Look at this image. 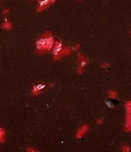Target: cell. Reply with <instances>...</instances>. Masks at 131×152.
Returning <instances> with one entry per match:
<instances>
[{
  "mask_svg": "<svg viewBox=\"0 0 131 152\" xmlns=\"http://www.w3.org/2000/svg\"><path fill=\"white\" fill-rule=\"evenodd\" d=\"M44 87V85H42V84H38L36 85L34 87V88L33 89V93L34 95H38L40 93V91L43 89V88Z\"/></svg>",
  "mask_w": 131,
  "mask_h": 152,
  "instance_id": "8",
  "label": "cell"
},
{
  "mask_svg": "<svg viewBox=\"0 0 131 152\" xmlns=\"http://www.w3.org/2000/svg\"><path fill=\"white\" fill-rule=\"evenodd\" d=\"M126 107L127 110V120L125 127L127 132H131V101L126 103Z\"/></svg>",
  "mask_w": 131,
  "mask_h": 152,
  "instance_id": "2",
  "label": "cell"
},
{
  "mask_svg": "<svg viewBox=\"0 0 131 152\" xmlns=\"http://www.w3.org/2000/svg\"><path fill=\"white\" fill-rule=\"evenodd\" d=\"M9 12H10V10L9 9H5V10H3V14H7L9 13Z\"/></svg>",
  "mask_w": 131,
  "mask_h": 152,
  "instance_id": "14",
  "label": "cell"
},
{
  "mask_svg": "<svg viewBox=\"0 0 131 152\" xmlns=\"http://www.w3.org/2000/svg\"><path fill=\"white\" fill-rule=\"evenodd\" d=\"M90 129V127L88 125H84L81 128L78 129L77 133H76V138L81 139L86 134Z\"/></svg>",
  "mask_w": 131,
  "mask_h": 152,
  "instance_id": "5",
  "label": "cell"
},
{
  "mask_svg": "<svg viewBox=\"0 0 131 152\" xmlns=\"http://www.w3.org/2000/svg\"><path fill=\"white\" fill-rule=\"evenodd\" d=\"M71 51L70 49L69 48L67 47H63L62 49L61 50L60 52L59 53V54H58L57 56H54V60H60V58H62L64 57V56H67L69 55L70 54H71Z\"/></svg>",
  "mask_w": 131,
  "mask_h": 152,
  "instance_id": "6",
  "label": "cell"
},
{
  "mask_svg": "<svg viewBox=\"0 0 131 152\" xmlns=\"http://www.w3.org/2000/svg\"><path fill=\"white\" fill-rule=\"evenodd\" d=\"M122 151L124 152H129L130 151V148L127 145H124L122 148Z\"/></svg>",
  "mask_w": 131,
  "mask_h": 152,
  "instance_id": "12",
  "label": "cell"
},
{
  "mask_svg": "<svg viewBox=\"0 0 131 152\" xmlns=\"http://www.w3.org/2000/svg\"><path fill=\"white\" fill-rule=\"evenodd\" d=\"M2 28L5 29H11L12 28V24L11 23L7 21L2 24Z\"/></svg>",
  "mask_w": 131,
  "mask_h": 152,
  "instance_id": "9",
  "label": "cell"
},
{
  "mask_svg": "<svg viewBox=\"0 0 131 152\" xmlns=\"http://www.w3.org/2000/svg\"><path fill=\"white\" fill-rule=\"evenodd\" d=\"M80 44H77L75 46V50H78L79 49H80Z\"/></svg>",
  "mask_w": 131,
  "mask_h": 152,
  "instance_id": "16",
  "label": "cell"
},
{
  "mask_svg": "<svg viewBox=\"0 0 131 152\" xmlns=\"http://www.w3.org/2000/svg\"><path fill=\"white\" fill-rule=\"evenodd\" d=\"M109 66V65L108 64V63H103V64L102 65V67L103 68H108Z\"/></svg>",
  "mask_w": 131,
  "mask_h": 152,
  "instance_id": "13",
  "label": "cell"
},
{
  "mask_svg": "<svg viewBox=\"0 0 131 152\" xmlns=\"http://www.w3.org/2000/svg\"><path fill=\"white\" fill-rule=\"evenodd\" d=\"M5 132L4 130L0 129V142H3L5 141Z\"/></svg>",
  "mask_w": 131,
  "mask_h": 152,
  "instance_id": "11",
  "label": "cell"
},
{
  "mask_svg": "<svg viewBox=\"0 0 131 152\" xmlns=\"http://www.w3.org/2000/svg\"><path fill=\"white\" fill-rule=\"evenodd\" d=\"M78 62H79V65L78 71L79 74H82L83 72L85 66H86L88 63V58L86 57H85L81 54H79L78 57Z\"/></svg>",
  "mask_w": 131,
  "mask_h": 152,
  "instance_id": "3",
  "label": "cell"
},
{
  "mask_svg": "<svg viewBox=\"0 0 131 152\" xmlns=\"http://www.w3.org/2000/svg\"><path fill=\"white\" fill-rule=\"evenodd\" d=\"M97 123H98L99 125H100V124H102L103 123V120L102 119H99L97 120Z\"/></svg>",
  "mask_w": 131,
  "mask_h": 152,
  "instance_id": "15",
  "label": "cell"
},
{
  "mask_svg": "<svg viewBox=\"0 0 131 152\" xmlns=\"http://www.w3.org/2000/svg\"><path fill=\"white\" fill-rule=\"evenodd\" d=\"M108 95L111 99H116L118 97V93L115 90H109L108 92Z\"/></svg>",
  "mask_w": 131,
  "mask_h": 152,
  "instance_id": "10",
  "label": "cell"
},
{
  "mask_svg": "<svg viewBox=\"0 0 131 152\" xmlns=\"http://www.w3.org/2000/svg\"><path fill=\"white\" fill-rule=\"evenodd\" d=\"M63 46L62 44L60 43V42H56L55 44L54 45L53 47V54H54V57L57 56L58 54H59V53L61 51V50L62 49Z\"/></svg>",
  "mask_w": 131,
  "mask_h": 152,
  "instance_id": "7",
  "label": "cell"
},
{
  "mask_svg": "<svg viewBox=\"0 0 131 152\" xmlns=\"http://www.w3.org/2000/svg\"><path fill=\"white\" fill-rule=\"evenodd\" d=\"M56 0H41L39 2L38 7L37 8L38 12H42L45 9L49 7H50L51 5H53Z\"/></svg>",
  "mask_w": 131,
  "mask_h": 152,
  "instance_id": "4",
  "label": "cell"
},
{
  "mask_svg": "<svg viewBox=\"0 0 131 152\" xmlns=\"http://www.w3.org/2000/svg\"><path fill=\"white\" fill-rule=\"evenodd\" d=\"M54 43V38L52 37L49 33H47L43 35L40 40L36 42V48L39 52L46 53L51 49Z\"/></svg>",
  "mask_w": 131,
  "mask_h": 152,
  "instance_id": "1",
  "label": "cell"
}]
</instances>
